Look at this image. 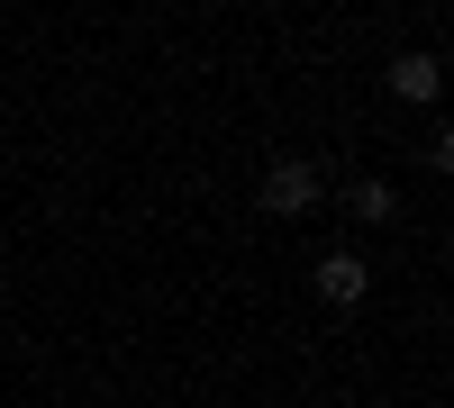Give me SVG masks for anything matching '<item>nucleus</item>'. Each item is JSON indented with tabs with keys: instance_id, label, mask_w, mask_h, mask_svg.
<instances>
[{
	"instance_id": "3",
	"label": "nucleus",
	"mask_w": 454,
	"mask_h": 408,
	"mask_svg": "<svg viewBox=\"0 0 454 408\" xmlns=\"http://www.w3.org/2000/svg\"><path fill=\"white\" fill-rule=\"evenodd\" d=\"M436 82H445L436 55H400V64H391V91H400V100H436Z\"/></svg>"
},
{
	"instance_id": "2",
	"label": "nucleus",
	"mask_w": 454,
	"mask_h": 408,
	"mask_svg": "<svg viewBox=\"0 0 454 408\" xmlns=\"http://www.w3.org/2000/svg\"><path fill=\"white\" fill-rule=\"evenodd\" d=\"M364 281H372V273H364V254H327V264H318V290H327L336 309H355V300H364Z\"/></svg>"
},
{
	"instance_id": "1",
	"label": "nucleus",
	"mask_w": 454,
	"mask_h": 408,
	"mask_svg": "<svg viewBox=\"0 0 454 408\" xmlns=\"http://www.w3.org/2000/svg\"><path fill=\"white\" fill-rule=\"evenodd\" d=\"M254 209H273V218H300V209H318V173L282 155L273 173H263V191H254Z\"/></svg>"
},
{
	"instance_id": "4",
	"label": "nucleus",
	"mask_w": 454,
	"mask_h": 408,
	"mask_svg": "<svg viewBox=\"0 0 454 408\" xmlns=\"http://www.w3.org/2000/svg\"><path fill=\"white\" fill-rule=\"evenodd\" d=\"M346 218L382 227V218H391V181H355V191H346Z\"/></svg>"
}]
</instances>
